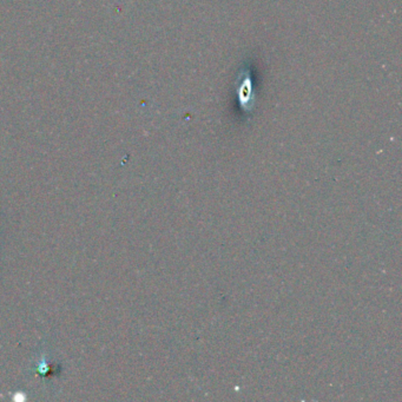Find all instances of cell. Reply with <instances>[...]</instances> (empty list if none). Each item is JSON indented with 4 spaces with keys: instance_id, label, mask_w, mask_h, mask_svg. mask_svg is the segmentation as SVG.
<instances>
[{
    "instance_id": "cell-1",
    "label": "cell",
    "mask_w": 402,
    "mask_h": 402,
    "mask_svg": "<svg viewBox=\"0 0 402 402\" xmlns=\"http://www.w3.org/2000/svg\"><path fill=\"white\" fill-rule=\"evenodd\" d=\"M236 94L240 100L241 107L244 111L253 110L255 104V94L253 88V79H251L250 70H241L240 76L236 82Z\"/></svg>"
}]
</instances>
